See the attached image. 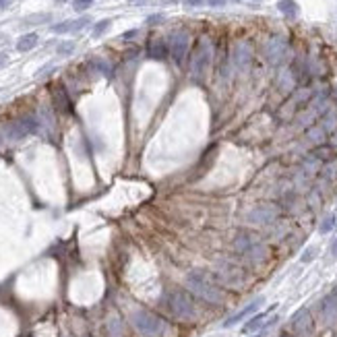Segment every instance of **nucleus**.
Instances as JSON below:
<instances>
[{
	"label": "nucleus",
	"mask_w": 337,
	"mask_h": 337,
	"mask_svg": "<svg viewBox=\"0 0 337 337\" xmlns=\"http://www.w3.org/2000/svg\"><path fill=\"white\" fill-rule=\"evenodd\" d=\"M83 337H91V335H83Z\"/></svg>",
	"instance_id": "40"
},
{
	"label": "nucleus",
	"mask_w": 337,
	"mask_h": 337,
	"mask_svg": "<svg viewBox=\"0 0 337 337\" xmlns=\"http://www.w3.org/2000/svg\"><path fill=\"white\" fill-rule=\"evenodd\" d=\"M263 304H265V298H263V296L255 298V300H252L250 304H246V306L242 308V311H238L236 315H232L230 319H226V321H223V327H234V325H238V323H242L246 317H250L252 313H257Z\"/></svg>",
	"instance_id": "12"
},
{
	"label": "nucleus",
	"mask_w": 337,
	"mask_h": 337,
	"mask_svg": "<svg viewBox=\"0 0 337 337\" xmlns=\"http://www.w3.org/2000/svg\"><path fill=\"white\" fill-rule=\"evenodd\" d=\"M184 286L192 296L201 298L207 304L219 306V304L226 302V292L221 290L217 277L203 271V269H192L184 279Z\"/></svg>",
	"instance_id": "1"
},
{
	"label": "nucleus",
	"mask_w": 337,
	"mask_h": 337,
	"mask_svg": "<svg viewBox=\"0 0 337 337\" xmlns=\"http://www.w3.org/2000/svg\"><path fill=\"white\" fill-rule=\"evenodd\" d=\"M184 4L186 6H199V4H203V0H184Z\"/></svg>",
	"instance_id": "34"
},
{
	"label": "nucleus",
	"mask_w": 337,
	"mask_h": 337,
	"mask_svg": "<svg viewBox=\"0 0 337 337\" xmlns=\"http://www.w3.org/2000/svg\"><path fill=\"white\" fill-rule=\"evenodd\" d=\"M75 41H62V44H58V48H56V54L58 56H71L75 52Z\"/></svg>",
	"instance_id": "24"
},
{
	"label": "nucleus",
	"mask_w": 337,
	"mask_h": 337,
	"mask_svg": "<svg viewBox=\"0 0 337 337\" xmlns=\"http://www.w3.org/2000/svg\"><path fill=\"white\" fill-rule=\"evenodd\" d=\"M265 56L271 64H282L288 56V41L284 37H271L265 44Z\"/></svg>",
	"instance_id": "9"
},
{
	"label": "nucleus",
	"mask_w": 337,
	"mask_h": 337,
	"mask_svg": "<svg viewBox=\"0 0 337 337\" xmlns=\"http://www.w3.org/2000/svg\"><path fill=\"white\" fill-rule=\"evenodd\" d=\"M215 277L219 279L221 284L232 286V288H238V286L244 284V271H242V267H238V265L232 263V261H221V263L217 265Z\"/></svg>",
	"instance_id": "7"
},
{
	"label": "nucleus",
	"mask_w": 337,
	"mask_h": 337,
	"mask_svg": "<svg viewBox=\"0 0 337 337\" xmlns=\"http://www.w3.org/2000/svg\"><path fill=\"white\" fill-rule=\"evenodd\" d=\"M37 118L35 116H23L19 120H12L4 126V137L8 141H19V139L27 137V135H33L37 131Z\"/></svg>",
	"instance_id": "6"
},
{
	"label": "nucleus",
	"mask_w": 337,
	"mask_h": 337,
	"mask_svg": "<svg viewBox=\"0 0 337 337\" xmlns=\"http://www.w3.org/2000/svg\"><path fill=\"white\" fill-rule=\"evenodd\" d=\"M188 48H190V33L184 31V29L172 31V35H170V52H172V58H174L178 64L184 60Z\"/></svg>",
	"instance_id": "8"
},
{
	"label": "nucleus",
	"mask_w": 337,
	"mask_h": 337,
	"mask_svg": "<svg viewBox=\"0 0 337 337\" xmlns=\"http://www.w3.org/2000/svg\"><path fill=\"white\" fill-rule=\"evenodd\" d=\"M335 126H337V118L329 114V116L325 118V124H323V131H325V133H331V131H335Z\"/></svg>",
	"instance_id": "28"
},
{
	"label": "nucleus",
	"mask_w": 337,
	"mask_h": 337,
	"mask_svg": "<svg viewBox=\"0 0 337 337\" xmlns=\"http://www.w3.org/2000/svg\"><path fill=\"white\" fill-rule=\"evenodd\" d=\"M234 250L238 252L240 257H244L248 263L252 265H259L267 259V246L261 238L255 234V232H248V230H242L238 232L236 238H234Z\"/></svg>",
	"instance_id": "2"
},
{
	"label": "nucleus",
	"mask_w": 337,
	"mask_h": 337,
	"mask_svg": "<svg viewBox=\"0 0 337 337\" xmlns=\"http://www.w3.org/2000/svg\"><path fill=\"white\" fill-rule=\"evenodd\" d=\"M211 56H213L211 41L203 37L199 44H196V48L192 52V60H190V77L194 83H203L209 66H211Z\"/></svg>",
	"instance_id": "4"
},
{
	"label": "nucleus",
	"mask_w": 337,
	"mask_h": 337,
	"mask_svg": "<svg viewBox=\"0 0 337 337\" xmlns=\"http://www.w3.org/2000/svg\"><path fill=\"white\" fill-rule=\"evenodd\" d=\"M277 8H279V12H282V15H286V17H290V19L298 17V12H300L298 4L294 2V0H279Z\"/></svg>",
	"instance_id": "18"
},
{
	"label": "nucleus",
	"mask_w": 337,
	"mask_h": 337,
	"mask_svg": "<svg viewBox=\"0 0 337 337\" xmlns=\"http://www.w3.org/2000/svg\"><path fill=\"white\" fill-rule=\"evenodd\" d=\"M8 2H10V0H0V10L6 8V6H8Z\"/></svg>",
	"instance_id": "36"
},
{
	"label": "nucleus",
	"mask_w": 337,
	"mask_h": 337,
	"mask_svg": "<svg viewBox=\"0 0 337 337\" xmlns=\"http://www.w3.org/2000/svg\"><path fill=\"white\" fill-rule=\"evenodd\" d=\"M133 4H143V2H147V0H131Z\"/></svg>",
	"instance_id": "38"
},
{
	"label": "nucleus",
	"mask_w": 337,
	"mask_h": 337,
	"mask_svg": "<svg viewBox=\"0 0 337 337\" xmlns=\"http://www.w3.org/2000/svg\"><path fill=\"white\" fill-rule=\"evenodd\" d=\"M331 255H333V257L337 259V238H335V242L331 244Z\"/></svg>",
	"instance_id": "35"
},
{
	"label": "nucleus",
	"mask_w": 337,
	"mask_h": 337,
	"mask_svg": "<svg viewBox=\"0 0 337 337\" xmlns=\"http://www.w3.org/2000/svg\"><path fill=\"white\" fill-rule=\"evenodd\" d=\"M131 323H133V327L145 337H162L166 331V323L158 315L147 313V311H135L131 315Z\"/></svg>",
	"instance_id": "5"
},
{
	"label": "nucleus",
	"mask_w": 337,
	"mask_h": 337,
	"mask_svg": "<svg viewBox=\"0 0 337 337\" xmlns=\"http://www.w3.org/2000/svg\"><path fill=\"white\" fill-rule=\"evenodd\" d=\"M277 207L271 205V203H263L259 207H255L252 211L248 213V221L250 223H255V226H269V223L275 221L277 217Z\"/></svg>",
	"instance_id": "10"
},
{
	"label": "nucleus",
	"mask_w": 337,
	"mask_h": 337,
	"mask_svg": "<svg viewBox=\"0 0 337 337\" xmlns=\"http://www.w3.org/2000/svg\"><path fill=\"white\" fill-rule=\"evenodd\" d=\"M290 325L298 333H308L311 331V313H308V308H300V311L292 317Z\"/></svg>",
	"instance_id": "14"
},
{
	"label": "nucleus",
	"mask_w": 337,
	"mask_h": 337,
	"mask_svg": "<svg viewBox=\"0 0 337 337\" xmlns=\"http://www.w3.org/2000/svg\"><path fill=\"white\" fill-rule=\"evenodd\" d=\"M250 56H252V48L248 41H240V44H236L234 46V52H232V60L238 68H244L248 66L250 62Z\"/></svg>",
	"instance_id": "13"
},
{
	"label": "nucleus",
	"mask_w": 337,
	"mask_h": 337,
	"mask_svg": "<svg viewBox=\"0 0 337 337\" xmlns=\"http://www.w3.org/2000/svg\"><path fill=\"white\" fill-rule=\"evenodd\" d=\"M277 321H279V317H277V315H275V317H271L269 321H265V323H263V327L259 329V333H255L252 337H267V335H269V331L277 325Z\"/></svg>",
	"instance_id": "21"
},
{
	"label": "nucleus",
	"mask_w": 337,
	"mask_h": 337,
	"mask_svg": "<svg viewBox=\"0 0 337 337\" xmlns=\"http://www.w3.org/2000/svg\"><path fill=\"white\" fill-rule=\"evenodd\" d=\"M91 23V19L89 17H79V19H75V21H71V33H79L81 29H85V27Z\"/></svg>",
	"instance_id": "23"
},
{
	"label": "nucleus",
	"mask_w": 337,
	"mask_h": 337,
	"mask_svg": "<svg viewBox=\"0 0 337 337\" xmlns=\"http://www.w3.org/2000/svg\"><path fill=\"white\" fill-rule=\"evenodd\" d=\"M317 255H319V248H317V246H308V248L302 252L300 261H302V263H311V261L317 259Z\"/></svg>",
	"instance_id": "25"
},
{
	"label": "nucleus",
	"mask_w": 337,
	"mask_h": 337,
	"mask_svg": "<svg viewBox=\"0 0 337 337\" xmlns=\"http://www.w3.org/2000/svg\"><path fill=\"white\" fill-rule=\"evenodd\" d=\"M170 2H178V0H162V4H170Z\"/></svg>",
	"instance_id": "39"
},
{
	"label": "nucleus",
	"mask_w": 337,
	"mask_h": 337,
	"mask_svg": "<svg viewBox=\"0 0 337 337\" xmlns=\"http://www.w3.org/2000/svg\"><path fill=\"white\" fill-rule=\"evenodd\" d=\"M93 2H95V0H73V8H75V10H85V8H89Z\"/></svg>",
	"instance_id": "29"
},
{
	"label": "nucleus",
	"mask_w": 337,
	"mask_h": 337,
	"mask_svg": "<svg viewBox=\"0 0 337 337\" xmlns=\"http://www.w3.org/2000/svg\"><path fill=\"white\" fill-rule=\"evenodd\" d=\"M284 337H286V335H284Z\"/></svg>",
	"instance_id": "41"
},
{
	"label": "nucleus",
	"mask_w": 337,
	"mask_h": 337,
	"mask_svg": "<svg viewBox=\"0 0 337 337\" xmlns=\"http://www.w3.org/2000/svg\"><path fill=\"white\" fill-rule=\"evenodd\" d=\"M147 54H149V58L153 60H164L166 56H168V46H166V41L162 39H153L149 48H147Z\"/></svg>",
	"instance_id": "16"
},
{
	"label": "nucleus",
	"mask_w": 337,
	"mask_h": 337,
	"mask_svg": "<svg viewBox=\"0 0 337 337\" xmlns=\"http://www.w3.org/2000/svg\"><path fill=\"white\" fill-rule=\"evenodd\" d=\"M110 25H112V21H110V19H102V21H97V23L93 25L91 35H93V37H102V35L110 29Z\"/></svg>",
	"instance_id": "22"
},
{
	"label": "nucleus",
	"mask_w": 337,
	"mask_h": 337,
	"mask_svg": "<svg viewBox=\"0 0 337 337\" xmlns=\"http://www.w3.org/2000/svg\"><path fill=\"white\" fill-rule=\"evenodd\" d=\"M133 35H137V31H129V33H124V35H122V39H129V37H133Z\"/></svg>",
	"instance_id": "37"
},
{
	"label": "nucleus",
	"mask_w": 337,
	"mask_h": 337,
	"mask_svg": "<svg viewBox=\"0 0 337 337\" xmlns=\"http://www.w3.org/2000/svg\"><path fill=\"white\" fill-rule=\"evenodd\" d=\"M335 223H337V217H335L333 213H327L325 217H323L321 226H319V234H329V232L335 228Z\"/></svg>",
	"instance_id": "20"
},
{
	"label": "nucleus",
	"mask_w": 337,
	"mask_h": 337,
	"mask_svg": "<svg viewBox=\"0 0 337 337\" xmlns=\"http://www.w3.org/2000/svg\"><path fill=\"white\" fill-rule=\"evenodd\" d=\"M275 306H271V308H267V311H263V313H259L257 317H252L250 321H246V325L242 327V333L244 335H250V333H255V331H259L261 327H263V323L267 321V317H269V313L273 311Z\"/></svg>",
	"instance_id": "15"
},
{
	"label": "nucleus",
	"mask_w": 337,
	"mask_h": 337,
	"mask_svg": "<svg viewBox=\"0 0 337 337\" xmlns=\"http://www.w3.org/2000/svg\"><path fill=\"white\" fill-rule=\"evenodd\" d=\"M37 41H39L37 33H25V35H21L19 41H17V50H19V52H29V50H33V48L37 46Z\"/></svg>",
	"instance_id": "17"
},
{
	"label": "nucleus",
	"mask_w": 337,
	"mask_h": 337,
	"mask_svg": "<svg viewBox=\"0 0 337 337\" xmlns=\"http://www.w3.org/2000/svg\"><path fill=\"white\" fill-rule=\"evenodd\" d=\"M319 315H321V321L325 323V325H331V323L337 321V292L327 294V296L321 300Z\"/></svg>",
	"instance_id": "11"
},
{
	"label": "nucleus",
	"mask_w": 337,
	"mask_h": 337,
	"mask_svg": "<svg viewBox=\"0 0 337 337\" xmlns=\"http://www.w3.org/2000/svg\"><path fill=\"white\" fill-rule=\"evenodd\" d=\"M54 33H71V21H62V23H56L52 27Z\"/></svg>",
	"instance_id": "26"
},
{
	"label": "nucleus",
	"mask_w": 337,
	"mask_h": 337,
	"mask_svg": "<svg viewBox=\"0 0 337 337\" xmlns=\"http://www.w3.org/2000/svg\"><path fill=\"white\" fill-rule=\"evenodd\" d=\"M6 62H8V54L6 52H0V68L6 66Z\"/></svg>",
	"instance_id": "33"
},
{
	"label": "nucleus",
	"mask_w": 337,
	"mask_h": 337,
	"mask_svg": "<svg viewBox=\"0 0 337 337\" xmlns=\"http://www.w3.org/2000/svg\"><path fill=\"white\" fill-rule=\"evenodd\" d=\"M166 302H168V308H170V313L178 319V321H194L196 319V306H194V300L190 296V292L186 290H172L168 292L166 296Z\"/></svg>",
	"instance_id": "3"
},
{
	"label": "nucleus",
	"mask_w": 337,
	"mask_h": 337,
	"mask_svg": "<svg viewBox=\"0 0 337 337\" xmlns=\"http://www.w3.org/2000/svg\"><path fill=\"white\" fill-rule=\"evenodd\" d=\"M205 2L209 6H223V4H226V0H205Z\"/></svg>",
	"instance_id": "32"
},
{
	"label": "nucleus",
	"mask_w": 337,
	"mask_h": 337,
	"mask_svg": "<svg viewBox=\"0 0 337 337\" xmlns=\"http://www.w3.org/2000/svg\"><path fill=\"white\" fill-rule=\"evenodd\" d=\"M50 21H52L50 12H35V15H29V17L23 19L25 25H44V23H50Z\"/></svg>",
	"instance_id": "19"
},
{
	"label": "nucleus",
	"mask_w": 337,
	"mask_h": 337,
	"mask_svg": "<svg viewBox=\"0 0 337 337\" xmlns=\"http://www.w3.org/2000/svg\"><path fill=\"white\" fill-rule=\"evenodd\" d=\"M308 139L315 143H323V139H325V131L323 129H313L311 133H308Z\"/></svg>",
	"instance_id": "27"
},
{
	"label": "nucleus",
	"mask_w": 337,
	"mask_h": 337,
	"mask_svg": "<svg viewBox=\"0 0 337 337\" xmlns=\"http://www.w3.org/2000/svg\"><path fill=\"white\" fill-rule=\"evenodd\" d=\"M162 21H164V15H151V17L147 19L149 25H158V23H162Z\"/></svg>",
	"instance_id": "31"
},
{
	"label": "nucleus",
	"mask_w": 337,
	"mask_h": 337,
	"mask_svg": "<svg viewBox=\"0 0 337 337\" xmlns=\"http://www.w3.org/2000/svg\"><path fill=\"white\" fill-rule=\"evenodd\" d=\"M54 68H56L54 64H46L44 68H39V71H37V75H35V77H37V79H44V77H48V75H50V73L54 71Z\"/></svg>",
	"instance_id": "30"
}]
</instances>
